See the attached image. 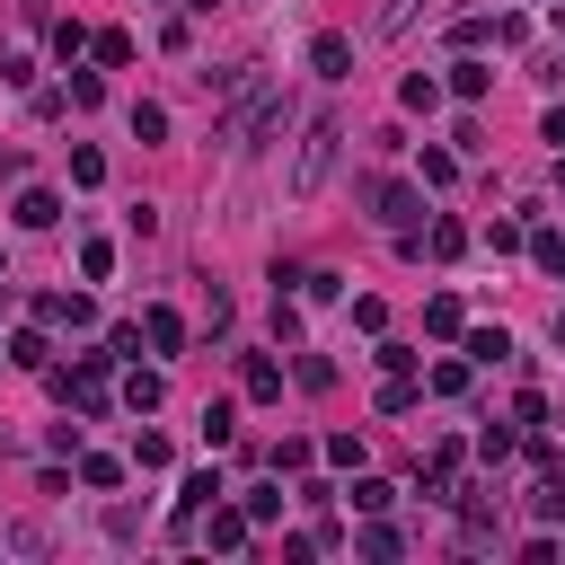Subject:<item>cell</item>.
<instances>
[{
    "mask_svg": "<svg viewBox=\"0 0 565 565\" xmlns=\"http://www.w3.org/2000/svg\"><path fill=\"white\" fill-rule=\"evenodd\" d=\"M141 336H151V353H177V344H186V318H177V310H151V318H141Z\"/></svg>",
    "mask_w": 565,
    "mask_h": 565,
    "instance_id": "13",
    "label": "cell"
},
{
    "mask_svg": "<svg viewBox=\"0 0 565 565\" xmlns=\"http://www.w3.org/2000/svg\"><path fill=\"white\" fill-rule=\"evenodd\" d=\"M424 336H468V310L451 292H434V301H424Z\"/></svg>",
    "mask_w": 565,
    "mask_h": 565,
    "instance_id": "11",
    "label": "cell"
},
{
    "mask_svg": "<svg viewBox=\"0 0 565 565\" xmlns=\"http://www.w3.org/2000/svg\"><path fill=\"white\" fill-rule=\"evenodd\" d=\"M398 98H406V106H415V115H434V106H442V80H424V71H415V80H406V89H398Z\"/></svg>",
    "mask_w": 565,
    "mask_h": 565,
    "instance_id": "20",
    "label": "cell"
},
{
    "mask_svg": "<svg viewBox=\"0 0 565 565\" xmlns=\"http://www.w3.org/2000/svg\"><path fill=\"white\" fill-rule=\"evenodd\" d=\"M406 406H415V380H406V372H389V389H380V415H406Z\"/></svg>",
    "mask_w": 565,
    "mask_h": 565,
    "instance_id": "22",
    "label": "cell"
},
{
    "mask_svg": "<svg viewBox=\"0 0 565 565\" xmlns=\"http://www.w3.org/2000/svg\"><path fill=\"white\" fill-rule=\"evenodd\" d=\"M310 460H318V442H301V434H292V442H274V468H310Z\"/></svg>",
    "mask_w": 565,
    "mask_h": 565,
    "instance_id": "28",
    "label": "cell"
},
{
    "mask_svg": "<svg viewBox=\"0 0 565 565\" xmlns=\"http://www.w3.org/2000/svg\"><path fill=\"white\" fill-rule=\"evenodd\" d=\"M486 89H494L486 62H451V98H486Z\"/></svg>",
    "mask_w": 565,
    "mask_h": 565,
    "instance_id": "15",
    "label": "cell"
},
{
    "mask_svg": "<svg viewBox=\"0 0 565 565\" xmlns=\"http://www.w3.org/2000/svg\"><path fill=\"white\" fill-rule=\"evenodd\" d=\"M133 141H168V106L141 98V106H133Z\"/></svg>",
    "mask_w": 565,
    "mask_h": 565,
    "instance_id": "17",
    "label": "cell"
},
{
    "mask_svg": "<svg viewBox=\"0 0 565 565\" xmlns=\"http://www.w3.org/2000/svg\"><path fill=\"white\" fill-rule=\"evenodd\" d=\"M248 530H256V522H248V504H212V522H203V548L239 556V548H248Z\"/></svg>",
    "mask_w": 565,
    "mask_h": 565,
    "instance_id": "4",
    "label": "cell"
},
{
    "mask_svg": "<svg viewBox=\"0 0 565 565\" xmlns=\"http://www.w3.org/2000/svg\"><path fill=\"white\" fill-rule=\"evenodd\" d=\"M468 363H477V372L513 363V336H504V327H468Z\"/></svg>",
    "mask_w": 565,
    "mask_h": 565,
    "instance_id": "8",
    "label": "cell"
},
{
    "mask_svg": "<svg viewBox=\"0 0 565 565\" xmlns=\"http://www.w3.org/2000/svg\"><path fill=\"white\" fill-rule=\"evenodd\" d=\"M239 389H248V398H282V363H274V353H248Z\"/></svg>",
    "mask_w": 565,
    "mask_h": 565,
    "instance_id": "12",
    "label": "cell"
},
{
    "mask_svg": "<svg viewBox=\"0 0 565 565\" xmlns=\"http://www.w3.org/2000/svg\"><path fill=\"white\" fill-rule=\"evenodd\" d=\"M336 151H344V115H310L301 151H292V194H301V203H310V194L336 177Z\"/></svg>",
    "mask_w": 565,
    "mask_h": 565,
    "instance_id": "1",
    "label": "cell"
},
{
    "mask_svg": "<svg viewBox=\"0 0 565 565\" xmlns=\"http://www.w3.org/2000/svg\"><path fill=\"white\" fill-rule=\"evenodd\" d=\"M310 71H318V80H344V71H353V45H344V36H310Z\"/></svg>",
    "mask_w": 565,
    "mask_h": 565,
    "instance_id": "7",
    "label": "cell"
},
{
    "mask_svg": "<svg viewBox=\"0 0 565 565\" xmlns=\"http://www.w3.org/2000/svg\"><path fill=\"white\" fill-rule=\"evenodd\" d=\"M230 424H239V415H230V398H212V406H203V442L222 451V442H230Z\"/></svg>",
    "mask_w": 565,
    "mask_h": 565,
    "instance_id": "18",
    "label": "cell"
},
{
    "mask_svg": "<svg viewBox=\"0 0 565 565\" xmlns=\"http://www.w3.org/2000/svg\"><path fill=\"white\" fill-rule=\"evenodd\" d=\"M160 398H168V380H160V372H133V380H124V406H133V415H151Z\"/></svg>",
    "mask_w": 565,
    "mask_h": 565,
    "instance_id": "14",
    "label": "cell"
},
{
    "mask_svg": "<svg viewBox=\"0 0 565 565\" xmlns=\"http://www.w3.org/2000/svg\"><path fill=\"white\" fill-rule=\"evenodd\" d=\"M406 18H415V0H380V10H372V27H380V36H398Z\"/></svg>",
    "mask_w": 565,
    "mask_h": 565,
    "instance_id": "27",
    "label": "cell"
},
{
    "mask_svg": "<svg viewBox=\"0 0 565 565\" xmlns=\"http://www.w3.org/2000/svg\"><path fill=\"white\" fill-rule=\"evenodd\" d=\"M548 141H556V151H565V106H548V124H539Z\"/></svg>",
    "mask_w": 565,
    "mask_h": 565,
    "instance_id": "30",
    "label": "cell"
},
{
    "mask_svg": "<svg viewBox=\"0 0 565 565\" xmlns=\"http://www.w3.org/2000/svg\"><path fill=\"white\" fill-rule=\"evenodd\" d=\"M556 353H565V310H556Z\"/></svg>",
    "mask_w": 565,
    "mask_h": 565,
    "instance_id": "31",
    "label": "cell"
},
{
    "mask_svg": "<svg viewBox=\"0 0 565 565\" xmlns=\"http://www.w3.org/2000/svg\"><path fill=\"white\" fill-rule=\"evenodd\" d=\"M336 292H344V274H327V265H318V274H301V301H336Z\"/></svg>",
    "mask_w": 565,
    "mask_h": 565,
    "instance_id": "26",
    "label": "cell"
},
{
    "mask_svg": "<svg viewBox=\"0 0 565 565\" xmlns=\"http://www.w3.org/2000/svg\"><path fill=\"white\" fill-rule=\"evenodd\" d=\"M10 363H18V372H53V344H45V327H18V336H10Z\"/></svg>",
    "mask_w": 565,
    "mask_h": 565,
    "instance_id": "10",
    "label": "cell"
},
{
    "mask_svg": "<svg viewBox=\"0 0 565 565\" xmlns=\"http://www.w3.org/2000/svg\"><path fill=\"white\" fill-rule=\"evenodd\" d=\"M222 494H230L222 477H212V468H194V477L177 486V530H194V513H212V504H222Z\"/></svg>",
    "mask_w": 565,
    "mask_h": 565,
    "instance_id": "5",
    "label": "cell"
},
{
    "mask_svg": "<svg viewBox=\"0 0 565 565\" xmlns=\"http://www.w3.org/2000/svg\"><path fill=\"white\" fill-rule=\"evenodd\" d=\"M530 256H539L548 274H565V239H556V230H539V239H530Z\"/></svg>",
    "mask_w": 565,
    "mask_h": 565,
    "instance_id": "29",
    "label": "cell"
},
{
    "mask_svg": "<svg viewBox=\"0 0 565 565\" xmlns=\"http://www.w3.org/2000/svg\"><path fill=\"white\" fill-rule=\"evenodd\" d=\"M98 177H106V160H98L89 141H80V151H71V186H98Z\"/></svg>",
    "mask_w": 565,
    "mask_h": 565,
    "instance_id": "25",
    "label": "cell"
},
{
    "mask_svg": "<svg viewBox=\"0 0 565 565\" xmlns=\"http://www.w3.org/2000/svg\"><path fill=\"white\" fill-rule=\"evenodd\" d=\"M115 477H124V460H106V451H89V460H80V486H115Z\"/></svg>",
    "mask_w": 565,
    "mask_h": 565,
    "instance_id": "23",
    "label": "cell"
},
{
    "mask_svg": "<svg viewBox=\"0 0 565 565\" xmlns=\"http://www.w3.org/2000/svg\"><path fill=\"white\" fill-rule=\"evenodd\" d=\"M186 10H212V0H186Z\"/></svg>",
    "mask_w": 565,
    "mask_h": 565,
    "instance_id": "32",
    "label": "cell"
},
{
    "mask_svg": "<svg viewBox=\"0 0 565 565\" xmlns=\"http://www.w3.org/2000/svg\"><path fill=\"white\" fill-rule=\"evenodd\" d=\"M36 318H45V327H98V301H80V292H45Z\"/></svg>",
    "mask_w": 565,
    "mask_h": 565,
    "instance_id": "6",
    "label": "cell"
},
{
    "mask_svg": "<svg viewBox=\"0 0 565 565\" xmlns=\"http://www.w3.org/2000/svg\"><path fill=\"white\" fill-rule=\"evenodd\" d=\"M389 504H398L389 477H363V486H353V513H389Z\"/></svg>",
    "mask_w": 565,
    "mask_h": 565,
    "instance_id": "16",
    "label": "cell"
},
{
    "mask_svg": "<svg viewBox=\"0 0 565 565\" xmlns=\"http://www.w3.org/2000/svg\"><path fill=\"white\" fill-rule=\"evenodd\" d=\"M80 274H89V282H106V274H115V248H106V239H89V248H80Z\"/></svg>",
    "mask_w": 565,
    "mask_h": 565,
    "instance_id": "21",
    "label": "cell"
},
{
    "mask_svg": "<svg viewBox=\"0 0 565 565\" xmlns=\"http://www.w3.org/2000/svg\"><path fill=\"white\" fill-rule=\"evenodd\" d=\"M80 45H89V27H80V18H62V27H53V53H62V62H80Z\"/></svg>",
    "mask_w": 565,
    "mask_h": 565,
    "instance_id": "24",
    "label": "cell"
},
{
    "mask_svg": "<svg viewBox=\"0 0 565 565\" xmlns=\"http://www.w3.org/2000/svg\"><path fill=\"white\" fill-rule=\"evenodd\" d=\"M363 203H372V222H389V230H406L415 212H424V194L406 177H363Z\"/></svg>",
    "mask_w": 565,
    "mask_h": 565,
    "instance_id": "2",
    "label": "cell"
},
{
    "mask_svg": "<svg viewBox=\"0 0 565 565\" xmlns=\"http://www.w3.org/2000/svg\"><path fill=\"white\" fill-rule=\"evenodd\" d=\"M53 222H62V194L27 186V194H18V230H53Z\"/></svg>",
    "mask_w": 565,
    "mask_h": 565,
    "instance_id": "9",
    "label": "cell"
},
{
    "mask_svg": "<svg viewBox=\"0 0 565 565\" xmlns=\"http://www.w3.org/2000/svg\"><path fill=\"white\" fill-rule=\"evenodd\" d=\"M53 389L80 406V415H98V406H106V353H80L71 372H53Z\"/></svg>",
    "mask_w": 565,
    "mask_h": 565,
    "instance_id": "3",
    "label": "cell"
},
{
    "mask_svg": "<svg viewBox=\"0 0 565 565\" xmlns=\"http://www.w3.org/2000/svg\"><path fill=\"white\" fill-rule=\"evenodd\" d=\"M353 548H363V556H398V548H406V539H398V530H389V522H380V513H372V530H363V539H353Z\"/></svg>",
    "mask_w": 565,
    "mask_h": 565,
    "instance_id": "19",
    "label": "cell"
}]
</instances>
